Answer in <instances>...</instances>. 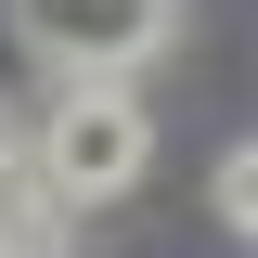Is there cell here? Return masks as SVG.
<instances>
[{
    "mask_svg": "<svg viewBox=\"0 0 258 258\" xmlns=\"http://www.w3.org/2000/svg\"><path fill=\"white\" fill-rule=\"evenodd\" d=\"M142 155H155V116L129 103V78H64V103L39 116V181L64 194V207H103V194L142 181Z\"/></svg>",
    "mask_w": 258,
    "mask_h": 258,
    "instance_id": "obj_1",
    "label": "cell"
},
{
    "mask_svg": "<svg viewBox=\"0 0 258 258\" xmlns=\"http://www.w3.org/2000/svg\"><path fill=\"white\" fill-rule=\"evenodd\" d=\"M181 0H13V39H26L52 78H129L142 52H168Z\"/></svg>",
    "mask_w": 258,
    "mask_h": 258,
    "instance_id": "obj_2",
    "label": "cell"
},
{
    "mask_svg": "<svg viewBox=\"0 0 258 258\" xmlns=\"http://www.w3.org/2000/svg\"><path fill=\"white\" fill-rule=\"evenodd\" d=\"M0 258H78V207L26 155H0Z\"/></svg>",
    "mask_w": 258,
    "mask_h": 258,
    "instance_id": "obj_3",
    "label": "cell"
},
{
    "mask_svg": "<svg viewBox=\"0 0 258 258\" xmlns=\"http://www.w3.org/2000/svg\"><path fill=\"white\" fill-rule=\"evenodd\" d=\"M220 232H258V142L220 155Z\"/></svg>",
    "mask_w": 258,
    "mask_h": 258,
    "instance_id": "obj_4",
    "label": "cell"
},
{
    "mask_svg": "<svg viewBox=\"0 0 258 258\" xmlns=\"http://www.w3.org/2000/svg\"><path fill=\"white\" fill-rule=\"evenodd\" d=\"M0 155H13V129H0Z\"/></svg>",
    "mask_w": 258,
    "mask_h": 258,
    "instance_id": "obj_5",
    "label": "cell"
}]
</instances>
